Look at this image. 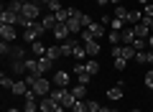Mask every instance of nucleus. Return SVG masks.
Instances as JSON below:
<instances>
[{"mask_svg": "<svg viewBox=\"0 0 153 112\" xmlns=\"http://www.w3.org/2000/svg\"><path fill=\"white\" fill-rule=\"evenodd\" d=\"M26 71H31V74H38V76H44V74H41V69H38V59H26Z\"/></svg>", "mask_w": 153, "mask_h": 112, "instance_id": "19", "label": "nucleus"}, {"mask_svg": "<svg viewBox=\"0 0 153 112\" xmlns=\"http://www.w3.org/2000/svg\"><path fill=\"white\" fill-rule=\"evenodd\" d=\"M125 26H128V23L123 21V18H115V16H112V21H110V28H112V31H123Z\"/></svg>", "mask_w": 153, "mask_h": 112, "instance_id": "29", "label": "nucleus"}, {"mask_svg": "<svg viewBox=\"0 0 153 112\" xmlns=\"http://www.w3.org/2000/svg\"><path fill=\"white\" fill-rule=\"evenodd\" d=\"M79 36H82V38H97V41H100V38L105 36V26H102V23H92V26L84 28Z\"/></svg>", "mask_w": 153, "mask_h": 112, "instance_id": "3", "label": "nucleus"}, {"mask_svg": "<svg viewBox=\"0 0 153 112\" xmlns=\"http://www.w3.org/2000/svg\"><path fill=\"white\" fill-rule=\"evenodd\" d=\"M51 84H54L51 79H46V76H38L36 84H33L31 89L36 92V97H49V94H51Z\"/></svg>", "mask_w": 153, "mask_h": 112, "instance_id": "2", "label": "nucleus"}, {"mask_svg": "<svg viewBox=\"0 0 153 112\" xmlns=\"http://www.w3.org/2000/svg\"><path fill=\"white\" fill-rule=\"evenodd\" d=\"M41 23H44L46 31H54V26H56V16H54V13H46V16L41 18Z\"/></svg>", "mask_w": 153, "mask_h": 112, "instance_id": "16", "label": "nucleus"}, {"mask_svg": "<svg viewBox=\"0 0 153 112\" xmlns=\"http://www.w3.org/2000/svg\"><path fill=\"white\" fill-rule=\"evenodd\" d=\"M8 59L10 61H26L28 56H26V51H23V46H13V51L8 53Z\"/></svg>", "mask_w": 153, "mask_h": 112, "instance_id": "13", "label": "nucleus"}, {"mask_svg": "<svg viewBox=\"0 0 153 112\" xmlns=\"http://www.w3.org/2000/svg\"><path fill=\"white\" fill-rule=\"evenodd\" d=\"M133 31H135V36L138 38H148V36H151V26H148V23H135V26H133Z\"/></svg>", "mask_w": 153, "mask_h": 112, "instance_id": "12", "label": "nucleus"}, {"mask_svg": "<svg viewBox=\"0 0 153 112\" xmlns=\"http://www.w3.org/2000/svg\"><path fill=\"white\" fill-rule=\"evenodd\" d=\"M128 13H130V10H125V5H123V3H120V5H115V18L128 21Z\"/></svg>", "mask_w": 153, "mask_h": 112, "instance_id": "31", "label": "nucleus"}, {"mask_svg": "<svg viewBox=\"0 0 153 112\" xmlns=\"http://www.w3.org/2000/svg\"><path fill=\"white\" fill-rule=\"evenodd\" d=\"M140 3H143V5H146V3H148V0H140Z\"/></svg>", "mask_w": 153, "mask_h": 112, "instance_id": "50", "label": "nucleus"}, {"mask_svg": "<svg viewBox=\"0 0 153 112\" xmlns=\"http://www.w3.org/2000/svg\"><path fill=\"white\" fill-rule=\"evenodd\" d=\"M107 41L112 43V46H120V43H123V31H112V28H110V33H107Z\"/></svg>", "mask_w": 153, "mask_h": 112, "instance_id": "15", "label": "nucleus"}, {"mask_svg": "<svg viewBox=\"0 0 153 112\" xmlns=\"http://www.w3.org/2000/svg\"><path fill=\"white\" fill-rule=\"evenodd\" d=\"M130 112H140V110H130Z\"/></svg>", "mask_w": 153, "mask_h": 112, "instance_id": "51", "label": "nucleus"}, {"mask_svg": "<svg viewBox=\"0 0 153 112\" xmlns=\"http://www.w3.org/2000/svg\"><path fill=\"white\" fill-rule=\"evenodd\" d=\"M46 59H51V61L61 59V51H59V46H49V48H46Z\"/></svg>", "mask_w": 153, "mask_h": 112, "instance_id": "24", "label": "nucleus"}, {"mask_svg": "<svg viewBox=\"0 0 153 112\" xmlns=\"http://www.w3.org/2000/svg\"><path fill=\"white\" fill-rule=\"evenodd\" d=\"M135 61H138V64H148V51H138L135 53Z\"/></svg>", "mask_w": 153, "mask_h": 112, "instance_id": "36", "label": "nucleus"}, {"mask_svg": "<svg viewBox=\"0 0 153 112\" xmlns=\"http://www.w3.org/2000/svg\"><path fill=\"white\" fill-rule=\"evenodd\" d=\"M28 89H31V87H28V84H26V79H23V82H16L10 92H13V94H18V97H23V94H26Z\"/></svg>", "mask_w": 153, "mask_h": 112, "instance_id": "17", "label": "nucleus"}, {"mask_svg": "<svg viewBox=\"0 0 153 112\" xmlns=\"http://www.w3.org/2000/svg\"><path fill=\"white\" fill-rule=\"evenodd\" d=\"M74 102H76V97L71 94V89H66V92H64V99H61V105H64L66 110H71V107H74Z\"/></svg>", "mask_w": 153, "mask_h": 112, "instance_id": "20", "label": "nucleus"}, {"mask_svg": "<svg viewBox=\"0 0 153 112\" xmlns=\"http://www.w3.org/2000/svg\"><path fill=\"white\" fill-rule=\"evenodd\" d=\"M23 3H26V0H10L8 10H13V13H18V16H21V13H23Z\"/></svg>", "mask_w": 153, "mask_h": 112, "instance_id": "27", "label": "nucleus"}, {"mask_svg": "<svg viewBox=\"0 0 153 112\" xmlns=\"http://www.w3.org/2000/svg\"><path fill=\"white\" fill-rule=\"evenodd\" d=\"M54 38L56 41H66V38H71V31H69V26H66V23H56L54 26Z\"/></svg>", "mask_w": 153, "mask_h": 112, "instance_id": "8", "label": "nucleus"}, {"mask_svg": "<svg viewBox=\"0 0 153 112\" xmlns=\"http://www.w3.org/2000/svg\"><path fill=\"white\" fill-rule=\"evenodd\" d=\"M38 69H41V74H49V71L54 69V61L46 59V56H41V59H38Z\"/></svg>", "mask_w": 153, "mask_h": 112, "instance_id": "14", "label": "nucleus"}, {"mask_svg": "<svg viewBox=\"0 0 153 112\" xmlns=\"http://www.w3.org/2000/svg\"><path fill=\"white\" fill-rule=\"evenodd\" d=\"M71 94H74L76 99H84V94H87V84H76V87H71Z\"/></svg>", "mask_w": 153, "mask_h": 112, "instance_id": "23", "label": "nucleus"}, {"mask_svg": "<svg viewBox=\"0 0 153 112\" xmlns=\"http://www.w3.org/2000/svg\"><path fill=\"white\" fill-rule=\"evenodd\" d=\"M125 64H128V59H115V69H117V71L125 69Z\"/></svg>", "mask_w": 153, "mask_h": 112, "instance_id": "40", "label": "nucleus"}, {"mask_svg": "<svg viewBox=\"0 0 153 112\" xmlns=\"http://www.w3.org/2000/svg\"><path fill=\"white\" fill-rule=\"evenodd\" d=\"M41 3H44V5H49V3H51V0H41Z\"/></svg>", "mask_w": 153, "mask_h": 112, "instance_id": "48", "label": "nucleus"}, {"mask_svg": "<svg viewBox=\"0 0 153 112\" xmlns=\"http://www.w3.org/2000/svg\"><path fill=\"white\" fill-rule=\"evenodd\" d=\"M148 48H151V51H153V33H151V36H148Z\"/></svg>", "mask_w": 153, "mask_h": 112, "instance_id": "42", "label": "nucleus"}, {"mask_svg": "<svg viewBox=\"0 0 153 112\" xmlns=\"http://www.w3.org/2000/svg\"><path fill=\"white\" fill-rule=\"evenodd\" d=\"M82 41H76V38H66V41H61L59 43V51H61V56H71L74 53V48L79 46Z\"/></svg>", "mask_w": 153, "mask_h": 112, "instance_id": "6", "label": "nucleus"}, {"mask_svg": "<svg viewBox=\"0 0 153 112\" xmlns=\"http://www.w3.org/2000/svg\"><path fill=\"white\" fill-rule=\"evenodd\" d=\"M82 43H84L87 56H97V53H100V41H97V38H82Z\"/></svg>", "mask_w": 153, "mask_h": 112, "instance_id": "9", "label": "nucleus"}, {"mask_svg": "<svg viewBox=\"0 0 153 112\" xmlns=\"http://www.w3.org/2000/svg\"><path fill=\"white\" fill-rule=\"evenodd\" d=\"M46 8H49V13H59L64 5H61V0H51V3H49Z\"/></svg>", "mask_w": 153, "mask_h": 112, "instance_id": "33", "label": "nucleus"}, {"mask_svg": "<svg viewBox=\"0 0 153 112\" xmlns=\"http://www.w3.org/2000/svg\"><path fill=\"white\" fill-rule=\"evenodd\" d=\"M151 33H153V21H151Z\"/></svg>", "mask_w": 153, "mask_h": 112, "instance_id": "49", "label": "nucleus"}, {"mask_svg": "<svg viewBox=\"0 0 153 112\" xmlns=\"http://www.w3.org/2000/svg\"><path fill=\"white\" fill-rule=\"evenodd\" d=\"M84 66H87V74H89V76L100 71V61H97V59H87V64H84Z\"/></svg>", "mask_w": 153, "mask_h": 112, "instance_id": "22", "label": "nucleus"}, {"mask_svg": "<svg viewBox=\"0 0 153 112\" xmlns=\"http://www.w3.org/2000/svg\"><path fill=\"white\" fill-rule=\"evenodd\" d=\"M18 13L8 10V8H3V13H0V26H18Z\"/></svg>", "mask_w": 153, "mask_h": 112, "instance_id": "5", "label": "nucleus"}, {"mask_svg": "<svg viewBox=\"0 0 153 112\" xmlns=\"http://www.w3.org/2000/svg\"><path fill=\"white\" fill-rule=\"evenodd\" d=\"M146 87L153 89V69H148V74H146Z\"/></svg>", "mask_w": 153, "mask_h": 112, "instance_id": "39", "label": "nucleus"}, {"mask_svg": "<svg viewBox=\"0 0 153 112\" xmlns=\"http://www.w3.org/2000/svg\"><path fill=\"white\" fill-rule=\"evenodd\" d=\"M71 56H74L76 61H84V59H87V51H84V43H79V46L74 48V53H71Z\"/></svg>", "mask_w": 153, "mask_h": 112, "instance_id": "26", "label": "nucleus"}, {"mask_svg": "<svg viewBox=\"0 0 153 112\" xmlns=\"http://www.w3.org/2000/svg\"><path fill=\"white\" fill-rule=\"evenodd\" d=\"M94 3H97V5H107L110 0H94Z\"/></svg>", "mask_w": 153, "mask_h": 112, "instance_id": "45", "label": "nucleus"}, {"mask_svg": "<svg viewBox=\"0 0 153 112\" xmlns=\"http://www.w3.org/2000/svg\"><path fill=\"white\" fill-rule=\"evenodd\" d=\"M56 105H59V102H54L51 97H41V102H38V110H41V112H54Z\"/></svg>", "mask_w": 153, "mask_h": 112, "instance_id": "11", "label": "nucleus"}, {"mask_svg": "<svg viewBox=\"0 0 153 112\" xmlns=\"http://www.w3.org/2000/svg\"><path fill=\"white\" fill-rule=\"evenodd\" d=\"M44 31H46V28H44V23H41V21H36L31 28H26V31L21 33V38H23L26 43H36V41H38V36H41Z\"/></svg>", "mask_w": 153, "mask_h": 112, "instance_id": "1", "label": "nucleus"}, {"mask_svg": "<svg viewBox=\"0 0 153 112\" xmlns=\"http://www.w3.org/2000/svg\"><path fill=\"white\" fill-rule=\"evenodd\" d=\"M8 112H21V110H16V107H10V110H8Z\"/></svg>", "mask_w": 153, "mask_h": 112, "instance_id": "47", "label": "nucleus"}, {"mask_svg": "<svg viewBox=\"0 0 153 112\" xmlns=\"http://www.w3.org/2000/svg\"><path fill=\"white\" fill-rule=\"evenodd\" d=\"M31 51H33V56H44L46 53V46L41 41H36V43H31Z\"/></svg>", "mask_w": 153, "mask_h": 112, "instance_id": "28", "label": "nucleus"}, {"mask_svg": "<svg viewBox=\"0 0 153 112\" xmlns=\"http://www.w3.org/2000/svg\"><path fill=\"white\" fill-rule=\"evenodd\" d=\"M148 64L153 66V51H148Z\"/></svg>", "mask_w": 153, "mask_h": 112, "instance_id": "43", "label": "nucleus"}, {"mask_svg": "<svg viewBox=\"0 0 153 112\" xmlns=\"http://www.w3.org/2000/svg\"><path fill=\"white\" fill-rule=\"evenodd\" d=\"M76 82L79 84H89V74H76Z\"/></svg>", "mask_w": 153, "mask_h": 112, "instance_id": "41", "label": "nucleus"}, {"mask_svg": "<svg viewBox=\"0 0 153 112\" xmlns=\"http://www.w3.org/2000/svg\"><path fill=\"white\" fill-rule=\"evenodd\" d=\"M21 16H26L28 21H38V16H41L38 3H23V13H21Z\"/></svg>", "mask_w": 153, "mask_h": 112, "instance_id": "4", "label": "nucleus"}, {"mask_svg": "<svg viewBox=\"0 0 153 112\" xmlns=\"http://www.w3.org/2000/svg\"><path fill=\"white\" fill-rule=\"evenodd\" d=\"M107 99H112V102H120V99H123V87L117 84V87H112V89H107Z\"/></svg>", "mask_w": 153, "mask_h": 112, "instance_id": "18", "label": "nucleus"}, {"mask_svg": "<svg viewBox=\"0 0 153 112\" xmlns=\"http://www.w3.org/2000/svg\"><path fill=\"white\" fill-rule=\"evenodd\" d=\"M79 21H82V26H84V28H89V26H92V23H94L92 18L87 16V13H82V16H79Z\"/></svg>", "mask_w": 153, "mask_h": 112, "instance_id": "38", "label": "nucleus"}, {"mask_svg": "<svg viewBox=\"0 0 153 112\" xmlns=\"http://www.w3.org/2000/svg\"><path fill=\"white\" fill-rule=\"evenodd\" d=\"M13 84H16V82H13L10 76H5V74L0 76V87H3V89H13Z\"/></svg>", "mask_w": 153, "mask_h": 112, "instance_id": "32", "label": "nucleus"}, {"mask_svg": "<svg viewBox=\"0 0 153 112\" xmlns=\"http://www.w3.org/2000/svg\"><path fill=\"white\" fill-rule=\"evenodd\" d=\"M0 36H3V41H16V38H21L16 33V26H0Z\"/></svg>", "mask_w": 153, "mask_h": 112, "instance_id": "10", "label": "nucleus"}, {"mask_svg": "<svg viewBox=\"0 0 153 112\" xmlns=\"http://www.w3.org/2000/svg\"><path fill=\"white\" fill-rule=\"evenodd\" d=\"M143 21V13H138V10H130V13H128V26H135V23H140Z\"/></svg>", "mask_w": 153, "mask_h": 112, "instance_id": "21", "label": "nucleus"}, {"mask_svg": "<svg viewBox=\"0 0 153 112\" xmlns=\"http://www.w3.org/2000/svg\"><path fill=\"white\" fill-rule=\"evenodd\" d=\"M51 82H54V87H59V89H69V82H71V76H69V71H56Z\"/></svg>", "mask_w": 153, "mask_h": 112, "instance_id": "7", "label": "nucleus"}, {"mask_svg": "<svg viewBox=\"0 0 153 112\" xmlns=\"http://www.w3.org/2000/svg\"><path fill=\"white\" fill-rule=\"evenodd\" d=\"M133 48H135V51H146V38H135V41H133Z\"/></svg>", "mask_w": 153, "mask_h": 112, "instance_id": "35", "label": "nucleus"}, {"mask_svg": "<svg viewBox=\"0 0 153 112\" xmlns=\"http://www.w3.org/2000/svg\"><path fill=\"white\" fill-rule=\"evenodd\" d=\"M69 112H89V107H87V102H84V99H76L74 107H71Z\"/></svg>", "mask_w": 153, "mask_h": 112, "instance_id": "30", "label": "nucleus"}, {"mask_svg": "<svg viewBox=\"0 0 153 112\" xmlns=\"http://www.w3.org/2000/svg\"><path fill=\"white\" fill-rule=\"evenodd\" d=\"M87 107H89V112H100V110H102V105H100L97 99H89V102H87Z\"/></svg>", "mask_w": 153, "mask_h": 112, "instance_id": "37", "label": "nucleus"}, {"mask_svg": "<svg viewBox=\"0 0 153 112\" xmlns=\"http://www.w3.org/2000/svg\"><path fill=\"white\" fill-rule=\"evenodd\" d=\"M13 51V46H10V41H0V53L3 56H8V53Z\"/></svg>", "mask_w": 153, "mask_h": 112, "instance_id": "34", "label": "nucleus"}, {"mask_svg": "<svg viewBox=\"0 0 153 112\" xmlns=\"http://www.w3.org/2000/svg\"><path fill=\"white\" fill-rule=\"evenodd\" d=\"M100 112H117V110H112V107H102Z\"/></svg>", "mask_w": 153, "mask_h": 112, "instance_id": "44", "label": "nucleus"}, {"mask_svg": "<svg viewBox=\"0 0 153 112\" xmlns=\"http://www.w3.org/2000/svg\"><path fill=\"white\" fill-rule=\"evenodd\" d=\"M110 3H112V5H120V3H123V0H110Z\"/></svg>", "mask_w": 153, "mask_h": 112, "instance_id": "46", "label": "nucleus"}, {"mask_svg": "<svg viewBox=\"0 0 153 112\" xmlns=\"http://www.w3.org/2000/svg\"><path fill=\"white\" fill-rule=\"evenodd\" d=\"M10 71L13 74H26V61H10Z\"/></svg>", "mask_w": 153, "mask_h": 112, "instance_id": "25", "label": "nucleus"}]
</instances>
